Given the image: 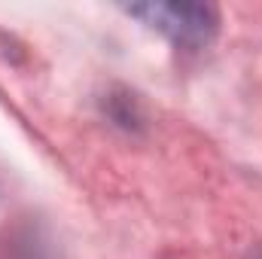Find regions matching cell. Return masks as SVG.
<instances>
[{
    "label": "cell",
    "mask_w": 262,
    "mask_h": 259,
    "mask_svg": "<svg viewBox=\"0 0 262 259\" xmlns=\"http://www.w3.org/2000/svg\"><path fill=\"white\" fill-rule=\"evenodd\" d=\"M131 12L180 46H201L216 34V9L210 3H140Z\"/></svg>",
    "instance_id": "cell-1"
}]
</instances>
